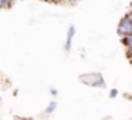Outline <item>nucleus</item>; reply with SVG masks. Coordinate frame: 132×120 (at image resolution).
Here are the masks:
<instances>
[{"instance_id":"1","label":"nucleus","mask_w":132,"mask_h":120,"mask_svg":"<svg viewBox=\"0 0 132 120\" xmlns=\"http://www.w3.org/2000/svg\"><path fill=\"white\" fill-rule=\"evenodd\" d=\"M78 80L86 84V86H90V87H95V89H106V80H104V75L100 73V72H90V73H81L78 77Z\"/></svg>"},{"instance_id":"7","label":"nucleus","mask_w":132,"mask_h":120,"mask_svg":"<svg viewBox=\"0 0 132 120\" xmlns=\"http://www.w3.org/2000/svg\"><path fill=\"white\" fill-rule=\"evenodd\" d=\"M118 94H120V92H118V89H115V87L109 91V97H110V98H117V97H118Z\"/></svg>"},{"instance_id":"11","label":"nucleus","mask_w":132,"mask_h":120,"mask_svg":"<svg viewBox=\"0 0 132 120\" xmlns=\"http://www.w3.org/2000/svg\"><path fill=\"white\" fill-rule=\"evenodd\" d=\"M129 6H130V11H132V0H130V3H129Z\"/></svg>"},{"instance_id":"13","label":"nucleus","mask_w":132,"mask_h":120,"mask_svg":"<svg viewBox=\"0 0 132 120\" xmlns=\"http://www.w3.org/2000/svg\"><path fill=\"white\" fill-rule=\"evenodd\" d=\"M72 2H82V0H72Z\"/></svg>"},{"instance_id":"8","label":"nucleus","mask_w":132,"mask_h":120,"mask_svg":"<svg viewBox=\"0 0 132 120\" xmlns=\"http://www.w3.org/2000/svg\"><path fill=\"white\" fill-rule=\"evenodd\" d=\"M57 94H59L57 89H56L54 86H50V95H51V97H57Z\"/></svg>"},{"instance_id":"6","label":"nucleus","mask_w":132,"mask_h":120,"mask_svg":"<svg viewBox=\"0 0 132 120\" xmlns=\"http://www.w3.org/2000/svg\"><path fill=\"white\" fill-rule=\"evenodd\" d=\"M16 0H0V10H11Z\"/></svg>"},{"instance_id":"10","label":"nucleus","mask_w":132,"mask_h":120,"mask_svg":"<svg viewBox=\"0 0 132 120\" xmlns=\"http://www.w3.org/2000/svg\"><path fill=\"white\" fill-rule=\"evenodd\" d=\"M129 63H130V66H132V56H130V58H129Z\"/></svg>"},{"instance_id":"3","label":"nucleus","mask_w":132,"mask_h":120,"mask_svg":"<svg viewBox=\"0 0 132 120\" xmlns=\"http://www.w3.org/2000/svg\"><path fill=\"white\" fill-rule=\"evenodd\" d=\"M75 36H76V28L75 25H70L67 28V33H65V41H64V51L65 53H70V50L73 48V41H75Z\"/></svg>"},{"instance_id":"5","label":"nucleus","mask_w":132,"mask_h":120,"mask_svg":"<svg viewBox=\"0 0 132 120\" xmlns=\"http://www.w3.org/2000/svg\"><path fill=\"white\" fill-rule=\"evenodd\" d=\"M56 108H57V103H56V100H51L47 106H45V109H44V112L40 114V117H47V115H51L54 111H56Z\"/></svg>"},{"instance_id":"9","label":"nucleus","mask_w":132,"mask_h":120,"mask_svg":"<svg viewBox=\"0 0 132 120\" xmlns=\"http://www.w3.org/2000/svg\"><path fill=\"white\" fill-rule=\"evenodd\" d=\"M17 120H33V118L31 117H19Z\"/></svg>"},{"instance_id":"12","label":"nucleus","mask_w":132,"mask_h":120,"mask_svg":"<svg viewBox=\"0 0 132 120\" xmlns=\"http://www.w3.org/2000/svg\"><path fill=\"white\" fill-rule=\"evenodd\" d=\"M0 104H2V94H0Z\"/></svg>"},{"instance_id":"2","label":"nucleus","mask_w":132,"mask_h":120,"mask_svg":"<svg viewBox=\"0 0 132 120\" xmlns=\"http://www.w3.org/2000/svg\"><path fill=\"white\" fill-rule=\"evenodd\" d=\"M132 34V11H127L118 22L117 25V36L121 39V38H126Z\"/></svg>"},{"instance_id":"4","label":"nucleus","mask_w":132,"mask_h":120,"mask_svg":"<svg viewBox=\"0 0 132 120\" xmlns=\"http://www.w3.org/2000/svg\"><path fill=\"white\" fill-rule=\"evenodd\" d=\"M121 45L124 47V51H126V58L129 59L132 56V34L126 36V38H121Z\"/></svg>"}]
</instances>
